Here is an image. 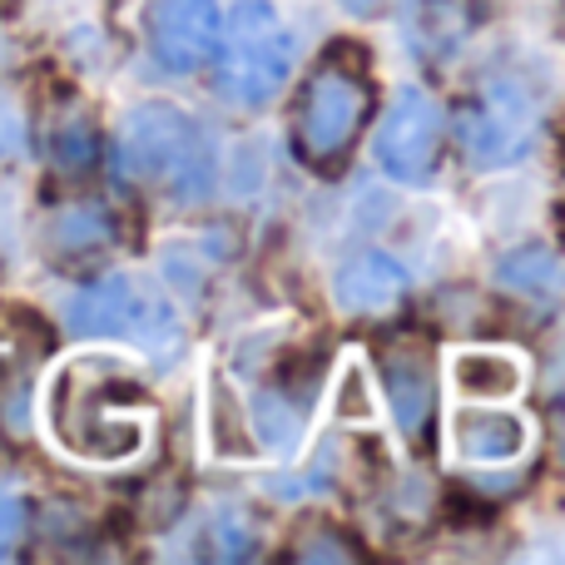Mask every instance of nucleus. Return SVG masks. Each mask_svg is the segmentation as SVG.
<instances>
[{
  "mask_svg": "<svg viewBox=\"0 0 565 565\" xmlns=\"http://www.w3.org/2000/svg\"><path fill=\"white\" fill-rule=\"evenodd\" d=\"M154 402L115 352L70 358L50 382V431L79 461H129L149 437Z\"/></svg>",
  "mask_w": 565,
  "mask_h": 565,
  "instance_id": "obj_1",
  "label": "nucleus"
},
{
  "mask_svg": "<svg viewBox=\"0 0 565 565\" xmlns=\"http://www.w3.org/2000/svg\"><path fill=\"white\" fill-rule=\"evenodd\" d=\"M115 174L129 189H154L169 199H194L209 194V145L199 125L174 105H139L119 119L115 135Z\"/></svg>",
  "mask_w": 565,
  "mask_h": 565,
  "instance_id": "obj_2",
  "label": "nucleus"
},
{
  "mask_svg": "<svg viewBox=\"0 0 565 565\" xmlns=\"http://www.w3.org/2000/svg\"><path fill=\"white\" fill-rule=\"evenodd\" d=\"M209 60H214L218 95L244 109H258L288 85L298 40H292L288 20L274 10V0H238L218 25V45Z\"/></svg>",
  "mask_w": 565,
  "mask_h": 565,
  "instance_id": "obj_3",
  "label": "nucleus"
},
{
  "mask_svg": "<svg viewBox=\"0 0 565 565\" xmlns=\"http://www.w3.org/2000/svg\"><path fill=\"white\" fill-rule=\"evenodd\" d=\"M457 129V145L467 154L471 169H511L536 149L541 135V105L521 79L511 75H491L477 85V95L457 109L451 119Z\"/></svg>",
  "mask_w": 565,
  "mask_h": 565,
  "instance_id": "obj_4",
  "label": "nucleus"
},
{
  "mask_svg": "<svg viewBox=\"0 0 565 565\" xmlns=\"http://www.w3.org/2000/svg\"><path fill=\"white\" fill-rule=\"evenodd\" d=\"M367 115H372V85L358 70L328 60L302 85L298 119H292V145H298V154L312 169H338L348 159V149L358 145Z\"/></svg>",
  "mask_w": 565,
  "mask_h": 565,
  "instance_id": "obj_5",
  "label": "nucleus"
},
{
  "mask_svg": "<svg viewBox=\"0 0 565 565\" xmlns=\"http://www.w3.org/2000/svg\"><path fill=\"white\" fill-rule=\"evenodd\" d=\"M65 322L75 338H139L149 348L174 342V318L159 298H149L135 278L109 274L89 288H79L65 308Z\"/></svg>",
  "mask_w": 565,
  "mask_h": 565,
  "instance_id": "obj_6",
  "label": "nucleus"
},
{
  "mask_svg": "<svg viewBox=\"0 0 565 565\" xmlns=\"http://www.w3.org/2000/svg\"><path fill=\"white\" fill-rule=\"evenodd\" d=\"M377 164L387 169L397 184H427L431 169L441 159V109L427 89L402 85L392 95L387 115L377 125V145H372Z\"/></svg>",
  "mask_w": 565,
  "mask_h": 565,
  "instance_id": "obj_7",
  "label": "nucleus"
},
{
  "mask_svg": "<svg viewBox=\"0 0 565 565\" xmlns=\"http://www.w3.org/2000/svg\"><path fill=\"white\" fill-rule=\"evenodd\" d=\"M377 372L382 387H387V407L397 417L402 437L422 441L431 427V412H437V367H431V342L397 332L377 348Z\"/></svg>",
  "mask_w": 565,
  "mask_h": 565,
  "instance_id": "obj_8",
  "label": "nucleus"
},
{
  "mask_svg": "<svg viewBox=\"0 0 565 565\" xmlns=\"http://www.w3.org/2000/svg\"><path fill=\"white\" fill-rule=\"evenodd\" d=\"M218 25H224V15L214 0H159L149 15V40H154L159 65L174 75L209 65L218 45Z\"/></svg>",
  "mask_w": 565,
  "mask_h": 565,
  "instance_id": "obj_9",
  "label": "nucleus"
},
{
  "mask_svg": "<svg viewBox=\"0 0 565 565\" xmlns=\"http://www.w3.org/2000/svg\"><path fill=\"white\" fill-rule=\"evenodd\" d=\"M451 447L471 467H511L531 451V427L516 412L497 407H467L451 417Z\"/></svg>",
  "mask_w": 565,
  "mask_h": 565,
  "instance_id": "obj_10",
  "label": "nucleus"
},
{
  "mask_svg": "<svg viewBox=\"0 0 565 565\" xmlns=\"http://www.w3.org/2000/svg\"><path fill=\"white\" fill-rule=\"evenodd\" d=\"M402 292H407V268L392 254H377V248L352 254L332 274V302L342 312H352V318H382V312H392L402 302Z\"/></svg>",
  "mask_w": 565,
  "mask_h": 565,
  "instance_id": "obj_11",
  "label": "nucleus"
},
{
  "mask_svg": "<svg viewBox=\"0 0 565 565\" xmlns=\"http://www.w3.org/2000/svg\"><path fill=\"white\" fill-rule=\"evenodd\" d=\"M481 20V0H407V40L427 60H447L467 45Z\"/></svg>",
  "mask_w": 565,
  "mask_h": 565,
  "instance_id": "obj_12",
  "label": "nucleus"
},
{
  "mask_svg": "<svg viewBox=\"0 0 565 565\" xmlns=\"http://www.w3.org/2000/svg\"><path fill=\"white\" fill-rule=\"evenodd\" d=\"M45 244H50V254H60V258H89L115 244V214H109L105 204H89V199L65 204L50 214Z\"/></svg>",
  "mask_w": 565,
  "mask_h": 565,
  "instance_id": "obj_13",
  "label": "nucleus"
},
{
  "mask_svg": "<svg viewBox=\"0 0 565 565\" xmlns=\"http://www.w3.org/2000/svg\"><path fill=\"white\" fill-rule=\"evenodd\" d=\"M45 145H50V164H55L60 174H85V169H95L99 129H95V119H89V109L79 105V99H65V105L50 115Z\"/></svg>",
  "mask_w": 565,
  "mask_h": 565,
  "instance_id": "obj_14",
  "label": "nucleus"
},
{
  "mask_svg": "<svg viewBox=\"0 0 565 565\" xmlns=\"http://www.w3.org/2000/svg\"><path fill=\"white\" fill-rule=\"evenodd\" d=\"M451 377H457V387L467 392V397H511V392H521V377H526V367H521L516 352H501V348H467L451 358Z\"/></svg>",
  "mask_w": 565,
  "mask_h": 565,
  "instance_id": "obj_15",
  "label": "nucleus"
},
{
  "mask_svg": "<svg viewBox=\"0 0 565 565\" xmlns=\"http://www.w3.org/2000/svg\"><path fill=\"white\" fill-rule=\"evenodd\" d=\"M497 282L511 292H526V298H551V292L565 288V268L546 248H516V254L501 258Z\"/></svg>",
  "mask_w": 565,
  "mask_h": 565,
  "instance_id": "obj_16",
  "label": "nucleus"
},
{
  "mask_svg": "<svg viewBox=\"0 0 565 565\" xmlns=\"http://www.w3.org/2000/svg\"><path fill=\"white\" fill-rule=\"evenodd\" d=\"M292 561H302V565H358L362 561V551L352 546L342 531H332V526H312L308 536H302V546H292Z\"/></svg>",
  "mask_w": 565,
  "mask_h": 565,
  "instance_id": "obj_17",
  "label": "nucleus"
},
{
  "mask_svg": "<svg viewBox=\"0 0 565 565\" xmlns=\"http://www.w3.org/2000/svg\"><path fill=\"white\" fill-rule=\"evenodd\" d=\"M209 536H214L209 556H218V561H244V556H254V526H248L238 511H224V516H214Z\"/></svg>",
  "mask_w": 565,
  "mask_h": 565,
  "instance_id": "obj_18",
  "label": "nucleus"
},
{
  "mask_svg": "<svg viewBox=\"0 0 565 565\" xmlns=\"http://www.w3.org/2000/svg\"><path fill=\"white\" fill-rule=\"evenodd\" d=\"M0 427H6V437L30 431V392L15 372H0Z\"/></svg>",
  "mask_w": 565,
  "mask_h": 565,
  "instance_id": "obj_19",
  "label": "nucleus"
},
{
  "mask_svg": "<svg viewBox=\"0 0 565 565\" xmlns=\"http://www.w3.org/2000/svg\"><path fill=\"white\" fill-rule=\"evenodd\" d=\"M20 536H25V501L0 487V556H10Z\"/></svg>",
  "mask_w": 565,
  "mask_h": 565,
  "instance_id": "obj_20",
  "label": "nucleus"
},
{
  "mask_svg": "<svg viewBox=\"0 0 565 565\" xmlns=\"http://www.w3.org/2000/svg\"><path fill=\"white\" fill-rule=\"evenodd\" d=\"M338 417L342 422H367L372 417V397H367V382H362L358 367H348V382H342V397H338Z\"/></svg>",
  "mask_w": 565,
  "mask_h": 565,
  "instance_id": "obj_21",
  "label": "nucleus"
},
{
  "mask_svg": "<svg viewBox=\"0 0 565 565\" xmlns=\"http://www.w3.org/2000/svg\"><path fill=\"white\" fill-rule=\"evenodd\" d=\"M556 451H561V471H565V397L556 402Z\"/></svg>",
  "mask_w": 565,
  "mask_h": 565,
  "instance_id": "obj_22",
  "label": "nucleus"
}]
</instances>
